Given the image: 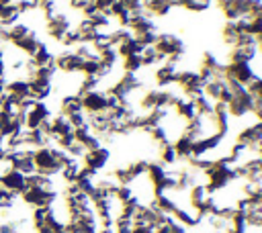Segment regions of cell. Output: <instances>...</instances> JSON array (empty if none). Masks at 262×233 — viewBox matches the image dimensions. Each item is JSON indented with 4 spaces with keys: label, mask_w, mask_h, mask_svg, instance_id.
<instances>
[{
    "label": "cell",
    "mask_w": 262,
    "mask_h": 233,
    "mask_svg": "<svg viewBox=\"0 0 262 233\" xmlns=\"http://www.w3.org/2000/svg\"><path fill=\"white\" fill-rule=\"evenodd\" d=\"M108 159H111V149L106 145H100V147L90 149V151H86L82 155V166L98 174V172H102L106 168Z\"/></svg>",
    "instance_id": "cell-2"
},
{
    "label": "cell",
    "mask_w": 262,
    "mask_h": 233,
    "mask_svg": "<svg viewBox=\"0 0 262 233\" xmlns=\"http://www.w3.org/2000/svg\"><path fill=\"white\" fill-rule=\"evenodd\" d=\"M246 88H248V92L252 94V98H254L256 102H262V78H260V76H256Z\"/></svg>",
    "instance_id": "cell-18"
},
{
    "label": "cell",
    "mask_w": 262,
    "mask_h": 233,
    "mask_svg": "<svg viewBox=\"0 0 262 233\" xmlns=\"http://www.w3.org/2000/svg\"><path fill=\"white\" fill-rule=\"evenodd\" d=\"M176 72H178V67H174V65L168 63V61H162V63L156 67V72H154L156 86H158V88H170V86H174Z\"/></svg>",
    "instance_id": "cell-5"
},
{
    "label": "cell",
    "mask_w": 262,
    "mask_h": 233,
    "mask_svg": "<svg viewBox=\"0 0 262 233\" xmlns=\"http://www.w3.org/2000/svg\"><path fill=\"white\" fill-rule=\"evenodd\" d=\"M10 170H14V164H12L10 155H0V176L8 174Z\"/></svg>",
    "instance_id": "cell-19"
},
{
    "label": "cell",
    "mask_w": 262,
    "mask_h": 233,
    "mask_svg": "<svg viewBox=\"0 0 262 233\" xmlns=\"http://www.w3.org/2000/svg\"><path fill=\"white\" fill-rule=\"evenodd\" d=\"M172 110H174V112H176V116H178V119H182L184 123L196 116L194 102H192V100H188V98H184V96H180V98L176 100V104L172 106Z\"/></svg>",
    "instance_id": "cell-9"
},
{
    "label": "cell",
    "mask_w": 262,
    "mask_h": 233,
    "mask_svg": "<svg viewBox=\"0 0 262 233\" xmlns=\"http://www.w3.org/2000/svg\"><path fill=\"white\" fill-rule=\"evenodd\" d=\"M78 96L82 100V106H84L86 114H96V112H102L106 108V92L100 90V88L90 90V92H82Z\"/></svg>",
    "instance_id": "cell-3"
},
{
    "label": "cell",
    "mask_w": 262,
    "mask_h": 233,
    "mask_svg": "<svg viewBox=\"0 0 262 233\" xmlns=\"http://www.w3.org/2000/svg\"><path fill=\"white\" fill-rule=\"evenodd\" d=\"M25 219L18 221H0V233H23Z\"/></svg>",
    "instance_id": "cell-17"
},
{
    "label": "cell",
    "mask_w": 262,
    "mask_h": 233,
    "mask_svg": "<svg viewBox=\"0 0 262 233\" xmlns=\"http://www.w3.org/2000/svg\"><path fill=\"white\" fill-rule=\"evenodd\" d=\"M258 55L256 45H233L227 51V61L231 63H252Z\"/></svg>",
    "instance_id": "cell-4"
},
{
    "label": "cell",
    "mask_w": 262,
    "mask_h": 233,
    "mask_svg": "<svg viewBox=\"0 0 262 233\" xmlns=\"http://www.w3.org/2000/svg\"><path fill=\"white\" fill-rule=\"evenodd\" d=\"M154 49L162 61L172 57V55H184V51H186L182 39L174 33H158V37L154 41Z\"/></svg>",
    "instance_id": "cell-1"
},
{
    "label": "cell",
    "mask_w": 262,
    "mask_h": 233,
    "mask_svg": "<svg viewBox=\"0 0 262 233\" xmlns=\"http://www.w3.org/2000/svg\"><path fill=\"white\" fill-rule=\"evenodd\" d=\"M158 161L162 166H166V168H170V166H174L178 161V155H176V151L172 147V141H166V143L158 145Z\"/></svg>",
    "instance_id": "cell-11"
},
{
    "label": "cell",
    "mask_w": 262,
    "mask_h": 233,
    "mask_svg": "<svg viewBox=\"0 0 262 233\" xmlns=\"http://www.w3.org/2000/svg\"><path fill=\"white\" fill-rule=\"evenodd\" d=\"M121 67H123V72H127V74H137L143 65H141L139 55H127V57H121Z\"/></svg>",
    "instance_id": "cell-16"
},
{
    "label": "cell",
    "mask_w": 262,
    "mask_h": 233,
    "mask_svg": "<svg viewBox=\"0 0 262 233\" xmlns=\"http://www.w3.org/2000/svg\"><path fill=\"white\" fill-rule=\"evenodd\" d=\"M254 39H256V49L262 51V31H260L258 35H254Z\"/></svg>",
    "instance_id": "cell-23"
},
{
    "label": "cell",
    "mask_w": 262,
    "mask_h": 233,
    "mask_svg": "<svg viewBox=\"0 0 262 233\" xmlns=\"http://www.w3.org/2000/svg\"><path fill=\"white\" fill-rule=\"evenodd\" d=\"M4 74H6V55L0 51V76L4 78Z\"/></svg>",
    "instance_id": "cell-22"
},
{
    "label": "cell",
    "mask_w": 262,
    "mask_h": 233,
    "mask_svg": "<svg viewBox=\"0 0 262 233\" xmlns=\"http://www.w3.org/2000/svg\"><path fill=\"white\" fill-rule=\"evenodd\" d=\"M160 2H164V4H168V6H178V0H160Z\"/></svg>",
    "instance_id": "cell-24"
},
{
    "label": "cell",
    "mask_w": 262,
    "mask_h": 233,
    "mask_svg": "<svg viewBox=\"0 0 262 233\" xmlns=\"http://www.w3.org/2000/svg\"><path fill=\"white\" fill-rule=\"evenodd\" d=\"M237 37H239V29H237L235 20H225L221 27V41L227 47H233L237 43Z\"/></svg>",
    "instance_id": "cell-12"
},
{
    "label": "cell",
    "mask_w": 262,
    "mask_h": 233,
    "mask_svg": "<svg viewBox=\"0 0 262 233\" xmlns=\"http://www.w3.org/2000/svg\"><path fill=\"white\" fill-rule=\"evenodd\" d=\"M115 2H117V0H94V6H96L98 10H102V12L108 14V10H111V6H113Z\"/></svg>",
    "instance_id": "cell-20"
},
{
    "label": "cell",
    "mask_w": 262,
    "mask_h": 233,
    "mask_svg": "<svg viewBox=\"0 0 262 233\" xmlns=\"http://www.w3.org/2000/svg\"><path fill=\"white\" fill-rule=\"evenodd\" d=\"M143 49V45L131 35L127 41H123L121 45H117V51H119V57H127V55H139Z\"/></svg>",
    "instance_id": "cell-13"
},
{
    "label": "cell",
    "mask_w": 262,
    "mask_h": 233,
    "mask_svg": "<svg viewBox=\"0 0 262 233\" xmlns=\"http://www.w3.org/2000/svg\"><path fill=\"white\" fill-rule=\"evenodd\" d=\"M225 90H227V82H225L223 78H213V80H209V82L205 84L203 94H205L211 102H219Z\"/></svg>",
    "instance_id": "cell-8"
},
{
    "label": "cell",
    "mask_w": 262,
    "mask_h": 233,
    "mask_svg": "<svg viewBox=\"0 0 262 233\" xmlns=\"http://www.w3.org/2000/svg\"><path fill=\"white\" fill-rule=\"evenodd\" d=\"M80 112H84L80 96L78 94H63L61 100H59V114L74 116V114H80Z\"/></svg>",
    "instance_id": "cell-7"
},
{
    "label": "cell",
    "mask_w": 262,
    "mask_h": 233,
    "mask_svg": "<svg viewBox=\"0 0 262 233\" xmlns=\"http://www.w3.org/2000/svg\"><path fill=\"white\" fill-rule=\"evenodd\" d=\"M131 233H156V229H151L147 225H133V231Z\"/></svg>",
    "instance_id": "cell-21"
},
{
    "label": "cell",
    "mask_w": 262,
    "mask_h": 233,
    "mask_svg": "<svg viewBox=\"0 0 262 233\" xmlns=\"http://www.w3.org/2000/svg\"><path fill=\"white\" fill-rule=\"evenodd\" d=\"M25 182H27V176H23V174H20V172H16V170H10L8 174L0 176V186H2V188H6L8 192L16 194V196L25 190Z\"/></svg>",
    "instance_id": "cell-6"
},
{
    "label": "cell",
    "mask_w": 262,
    "mask_h": 233,
    "mask_svg": "<svg viewBox=\"0 0 262 233\" xmlns=\"http://www.w3.org/2000/svg\"><path fill=\"white\" fill-rule=\"evenodd\" d=\"M139 59H141V65H143V67H154L156 63H162V59H160V55L156 53L154 45H145V47L141 49V53H139Z\"/></svg>",
    "instance_id": "cell-15"
},
{
    "label": "cell",
    "mask_w": 262,
    "mask_h": 233,
    "mask_svg": "<svg viewBox=\"0 0 262 233\" xmlns=\"http://www.w3.org/2000/svg\"><path fill=\"white\" fill-rule=\"evenodd\" d=\"M192 139H188L186 135H178L174 141H172V147H174V151H176V155H178V159H182V161H186L190 155H192Z\"/></svg>",
    "instance_id": "cell-10"
},
{
    "label": "cell",
    "mask_w": 262,
    "mask_h": 233,
    "mask_svg": "<svg viewBox=\"0 0 262 233\" xmlns=\"http://www.w3.org/2000/svg\"><path fill=\"white\" fill-rule=\"evenodd\" d=\"M178 6L188 12H207L213 6V0H178Z\"/></svg>",
    "instance_id": "cell-14"
}]
</instances>
